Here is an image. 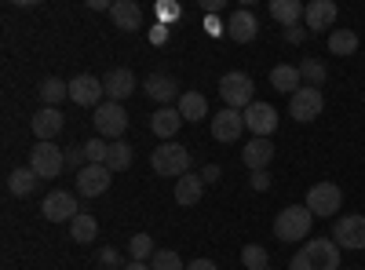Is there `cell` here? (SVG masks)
Returning a JSON list of instances; mask_svg holds the SVG:
<instances>
[{"instance_id":"6da1fadb","label":"cell","mask_w":365,"mask_h":270,"mask_svg":"<svg viewBox=\"0 0 365 270\" xmlns=\"http://www.w3.org/2000/svg\"><path fill=\"white\" fill-rule=\"evenodd\" d=\"M311 223H314V216L307 204H285L278 219H274V237L278 242H303L311 234Z\"/></svg>"},{"instance_id":"7a4b0ae2","label":"cell","mask_w":365,"mask_h":270,"mask_svg":"<svg viewBox=\"0 0 365 270\" xmlns=\"http://www.w3.org/2000/svg\"><path fill=\"white\" fill-rule=\"evenodd\" d=\"M150 168H154L158 175H175V179H182L190 172V150L182 146V142H161V146H154V154H150Z\"/></svg>"},{"instance_id":"3957f363","label":"cell","mask_w":365,"mask_h":270,"mask_svg":"<svg viewBox=\"0 0 365 270\" xmlns=\"http://www.w3.org/2000/svg\"><path fill=\"white\" fill-rule=\"evenodd\" d=\"M220 95H223V106H230V110H249L256 103V84L249 73L230 70L220 77Z\"/></svg>"},{"instance_id":"277c9868","label":"cell","mask_w":365,"mask_h":270,"mask_svg":"<svg viewBox=\"0 0 365 270\" xmlns=\"http://www.w3.org/2000/svg\"><path fill=\"white\" fill-rule=\"evenodd\" d=\"M91 125H96L99 139L117 142V139H125V132H128V110L120 106V103H110V99H106V103L96 110V117H91Z\"/></svg>"},{"instance_id":"5b68a950","label":"cell","mask_w":365,"mask_h":270,"mask_svg":"<svg viewBox=\"0 0 365 270\" xmlns=\"http://www.w3.org/2000/svg\"><path fill=\"white\" fill-rule=\"evenodd\" d=\"M311 208V216L314 219H329V216H336L340 212V204H344V190L336 183H314L307 190V201H303Z\"/></svg>"},{"instance_id":"8992f818","label":"cell","mask_w":365,"mask_h":270,"mask_svg":"<svg viewBox=\"0 0 365 270\" xmlns=\"http://www.w3.org/2000/svg\"><path fill=\"white\" fill-rule=\"evenodd\" d=\"M325 110V95H322V88H311V84H303L296 95H289V117L299 125H307L314 121V117H322Z\"/></svg>"},{"instance_id":"52a82bcc","label":"cell","mask_w":365,"mask_h":270,"mask_svg":"<svg viewBox=\"0 0 365 270\" xmlns=\"http://www.w3.org/2000/svg\"><path fill=\"white\" fill-rule=\"evenodd\" d=\"M29 168H34L41 179H55L66 168V154L55 142H37L34 150H29Z\"/></svg>"},{"instance_id":"ba28073f","label":"cell","mask_w":365,"mask_h":270,"mask_svg":"<svg viewBox=\"0 0 365 270\" xmlns=\"http://www.w3.org/2000/svg\"><path fill=\"white\" fill-rule=\"evenodd\" d=\"M41 212L48 223H73L81 216V208H77V197L70 190H51L41 204Z\"/></svg>"},{"instance_id":"9c48e42d","label":"cell","mask_w":365,"mask_h":270,"mask_svg":"<svg viewBox=\"0 0 365 270\" xmlns=\"http://www.w3.org/2000/svg\"><path fill=\"white\" fill-rule=\"evenodd\" d=\"M70 99H73L77 106L99 110V106H103V99H106V88H103V81H99V77H91V73H77V77L70 81Z\"/></svg>"},{"instance_id":"30bf717a","label":"cell","mask_w":365,"mask_h":270,"mask_svg":"<svg viewBox=\"0 0 365 270\" xmlns=\"http://www.w3.org/2000/svg\"><path fill=\"white\" fill-rule=\"evenodd\" d=\"M245 113V128L256 135V139H270L274 132H278V110H274L270 103H252L249 110H241Z\"/></svg>"},{"instance_id":"8fae6325","label":"cell","mask_w":365,"mask_h":270,"mask_svg":"<svg viewBox=\"0 0 365 270\" xmlns=\"http://www.w3.org/2000/svg\"><path fill=\"white\" fill-rule=\"evenodd\" d=\"M303 256H307L311 270H340V245L332 237H314V242L303 245Z\"/></svg>"},{"instance_id":"7c38bea8","label":"cell","mask_w":365,"mask_h":270,"mask_svg":"<svg viewBox=\"0 0 365 270\" xmlns=\"http://www.w3.org/2000/svg\"><path fill=\"white\" fill-rule=\"evenodd\" d=\"M332 242L347 252H361L365 249V216H344L332 227Z\"/></svg>"},{"instance_id":"4fadbf2b","label":"cell","mask_w":365,"mask_h":270,"mask_svg":"<svg viewBox=\"0 0 365 270\" xmlns=\"http://www.w3.org/2000/svg\"><path fill=\"white\" fill-rule=\"evenodd\" d=\"M110 183H113V172H110L106 165H84V168L77 172V190H81V197H99V194L110 190Z\"/></svg>"},{"instance_id":"5bb4252c","label":"cell","mask_w":365,"mask_h":270,"mask_svg":"<svg viewBox=\"0 0 365 270\" xmlns=\"http://www.w3.org/2000/svg\"><path fill=\"white\" fill-rule=\"evenodd\" d=\"M241 132H245V113L223 106L220 113H212V139L216 142H234Z\"/></svg>"},{"instance_id":"9a60e30c","label":"cell","mask_w":365,"mask_h":270,"mask_svg":"<svg viewBox=\"0 0 365 270\" xmlns=\"http://www.w3.org/2000/svg\"><path fill=\"white\" fill-rule=\"evenodd\" d=\"M63 125H66V117L58 113L55 106H41V110L34 113V121H29V128H34V135H37L41 142H55V135L63 132Z\"/></svg>"},{"instance_id":"2e32d148","label":"cell","mask_w":365,"mask_h":270,"mask_svg":"<svg viewBox=\"0 0 365 270\" xmlns=\"http://www.w3.org/2000/svg\"><path fill=\"white\" fill-rule=\"evenodd\" d=\"M256 33H259V22H256V15L249 8H237L227 19V37L234 44H249V41H256Z\"/></svg>"},{"instance_id":"e0dca14e","label":"cell","mask_w":365,"mask_h":270,"mask_svg":"<svg viewBox=\"0 0 365 270\" xmlns=\"http://www.w3.org/2000/svg\"><path fill=\"white\" fill-rule=\"evenodd\" d=\"M143 92L154 99V103H161V106H172V99L179 103V84H175V77H168V73H150V77L143 81Z\"/></svg>"},{"instance_id":"ac0fdd59","label":"cell","mask_w":365,"mask_h":270,"mask_svg":"<svg viewBox=\"0 0 365 270\" xmlns=\"http://www.w3.org/2000/svg\"><path fill=\"white\" fill-rule=\"evenodd\" d=\"M103 88H106V99L110 103H125L132 92H135V73L132 70H110L106 77H103Z\"/></svg>"},{"instance_id":"d6986e66","label":"cell","mask_w":365,"mask_h":270,"mask_svg":"<svg viewBox=\"0 0 365 270\" xmlns=\"http://www.w3.org/2000/svg\"><path fill=\"white\" fill-rule=\"evenodd\" d=\"M270 157H274V142L270 139H256L252 135L245 146H241V161H245L249 172H267Z\"/></svg>"},{"instance_id":"ffe728a7","label":"cell","mask_w":365,"mask_h":270,"mask_svg":"<svg viewBox=\"0 0 365 270\" xmlns=\"http://www.w3.org/2000/svg\"><path fill=\"white\" fill-rule=\"evenodd\" d=\"M336 15H340V8L332 4V0H311L307 4V11H303V22H307V29H329L332 22H336Z\"/></svg>"},{"instance_id":"44dd1931","label":"cell","mask_w":365,"mask_h":270,"mask_svg":"<svg viewBox=\"0 0 365 270\" xmlns=\"http://www.w3.org/2000/svg\"><path fill=\"white\" fill-rule=\"evenodd\" d=\"M179 128H182V117H179L175 106H161L154 117H150V132H154L158 139H165V142H172Z\"/></svg>"},{"instance_id":"7402d4cb","label":"cell","mask_w":365,"mask_h":270,"mask_svg":"<svg viewBox=\"0 0 365 270\" xmlns=\"http://www.w3.org/2000/svg\"><path fill=\"white\" fill-rule=\"evenodd\" d=\"M110 19L117 29H125V33H135V29H143V11L135 0H117V4L110 8Z\"/></svg>"},{"instance_id":"603a6c76","label":"cell","mask_w":365,"mask_h":270,"mask_svg":"<svg viewBox=\"0 0 365 270\" xmlns=\"http://www.w3.org/2000/svg\"><path fill=\"white\" fill-rule=\"evenodd\" d=\"M270 88H274V92H289V95H296L299 92V88H303V77H299V66H274L270 70Z\"/></svg>"},{"instance_id":"cb8c5ba5","label":"cell","mask_w":365,"mask_h":270,"mask_svg":"<svg viewBox=\"0 0 365 270\" xmlns=\"http://www.w3.org/2000/svg\"><path fill=\"white\" fill-rule=\"evenodd\" d=\"M201 194H205V183H201V175H182V179H175V204H182V208H194L197 201H201Z\"/></svg>"},{"instance_id":"d4e9b609","label":"cell","mask_w":365,"mask_h":270,"mask_svg":"<svg viewBox=\"0 0 365 270\" xmlns=\"http://www.w3.org/2000/svg\"><path fill=\"white\" fill-rule=\"evenodd\" d=\"M175 110H179L182 121H194V125L208 117V103H205V95H201V92H182V95H179V103H175Z\"/></svg>"},{"instance_id":"484cf974","label":"cell","mask_w":365,"mask_h":270,"mask_svg":"<svg viewBox=\"0 0 365 270\" xmlns=\"http://www.w3.org/2000/svg\"><path fill=\"white\" fill-rule=\"evenodd\" d=\"M303 11H307V4H299V0H270V15L278 19L285 29L289 26H299Z\"/></svg>"},{"instance_id":"4316f807","label":"cell","mask_w":365,"mask_h":270,"mask_svg":"<svg viewBox=\"0 0 365 270\" xmlns=\"http://www.w3.org/2000/svg\"><path fill=\"white\" fill-rule=\"evenodd\" d=\"M37 183H41V175L34 172V168H15L11 175H8V190L15 194V197H29L37 190Z\"/></svg>"},{"instance_id":"83f0119b","label":"cell","mask_w":365,"mask_h":270,"mask_svg":"<svg viewBox=\"0 0 365 270\" xmlns=\"http://www.w3.org/2000/svg\"><path fill=\"white\" fill-rule=\"evenodd\" d=\"M70 237L77 245H91L99 237V219L96 216H88V212H81L73 223H70Z\"/></svg>"},{"instance_id":"f1b7e54d","label":"cell","mask_w":365,"mask_h":270,"mask_svg":"<svg viewBox=\"0 0 365 270\" xmlns=\"http://www.w3.org/2000/svg\"><path fill=\"white\" fill-rule=\"evenodd\" d=\"M132 142H125V139H117V142H110V154H106V168L110 172H128L132 168Z\"/></svg>"},{"instance_id":"f546056e","label":"cell","mask_w":365,"mask_h":270,"mask_svg":"<svg viewBox=\"0 0 365 270\" xmlns=\"http://www.w3.org/2000/svg\"><path fill=\"white\" fill-rule=\"evenodd\" d=\"M329 51L332 55H354L358 51V33H354V29H332V33H329Z\"/></svg>"},{"instance_id":"4dcf8cb0","label":"cell","mask_w":365,"mask_h":270,"mask_svg":"<svg viewBox=\"0 0 365 270\" xmlns=\"http://www.w3.org/2000/svg\"><path fill=\"white\" fill-rule=\"evenodd\" d=\"M41 99H44V106H55V110H58V103L70 99V84L58 81V77H48V81L41 84Z\"/></svg>"},{"instance_id":"1f68e13d","label":"cell","mask_w":365,"mask_h":270,"mask_svg":"<svg viewBox=\"0 0 365 270\" xmlns=\"http://www.w3.org/2000/svg\"><path fill=\"white\" fill-rule=\"evenodd\" d=\"M128 252H132V259L135 263H150V259H154V237H150V234H132V242H128Z\"/></svg>"},{"instance_id":"d6a6232c","label":"cell","mask_w":365,"mask_h":270,"mask_svg":"<svg viewBox=\"0 0 365 270\" xmlns=\"http://www.w3.org/2000/svg\"><path fill=\"white\" fill-rule=\"evenodd\" d=\"M299 77L307 81L311 88H322L329 70H325V63H318V58H303V63H299Z\"/></svg>"},{"instance_id":"836d02e7","label":"cell","mask_w":365,"mask_h":270,"mask_svg":"<svg viewBox=\"0 0 365 270\" xmlns=\"http://www.w3.org/2000/svg\"><path fill=\"white\" fill-rule=\"evenodd\" d=\"M267 263H270V256H267L263 245H245L241 249V266L245 270H267Z\"/></svg>"},{"instance_id":"e575fe53","label":"cell","mask_w":365,"mask_h":270,"mask_svg":"<svg viewBox=\"0 0 365 270\" xmlns=\"http://www.w3.org/2000/svg\"><path fill=\"white\" fill-rule=\"evenodd\" d=\"M150 270H187V263H182L179 252H172V249H158L154 259H150Z\"/></svg>"},{"instance_id":"d590c367","label":"cell","mask_w":365,"mask_h":270,"mask_svg":"<svg viewBox=\"0 0 365 270\" xmlns=\"http://www.w3.org/2000/svg\"><path fill=\"white\" fill-rule=\"evenodd\" d=\"M106 154H110V142L106 139H88L84 142V161L88 165H106Z\"/></svg>"},{"instance_id":"8d00e7d4","label":"cell","mask_w":365,"mask_h":270,"mask_svg":"<svg viewBox=\"0 0 365 270\" xmlns=\"http://www.w3.org/2000/svg\"><path fill=\"white\" fill-rule=\"evenodd\" d=\"M99 266L103 270H120V252L117 249H103L99 252Z\"/></svg>"},{"instance_id":"74e56055","label":"cell","mask_w":365,"mask_h":270,"mask_svg":"<svg viewBox=\"0 0 365 270\" xmlns=\"http://www.w3.org/2000/svg\"><path fill=\"white\" fill-rule=\"evenodd\" d=\"M197 175H201V183H205V187H212V183H220L223 168H220V165H205V168H201Z\"/></svg>"},{"instance_id":"f35d334b","label":"cell","mask_w":365,"mask_h":270,"mask_svg":"<svg viewBox=\"0 0 365 270\" xmlns=\"http://www.w3.org/2000/svg\"><path fill=\"white\" fill-rule=\"evenodd\" d=\"M66 165H70V168H77V172L88 165V161H84V146H73V150H66Z\"/></svg>"},{"instance_id":"ab89813d","label":"cell","mask_w":365,"mask_h":270,"mask_svg":"<svg viewBox=\"0 0 365 270\" xmlns=\"http://www.w3.org/2000/svg\"><path fill=\"white\" fill-rule=\"evenodd\" d=\"M303 37H307V26H289L285 29V41L289 44H303Z\"/></svg>"},{"instance_id":"60d3db41","label":"cell","mask_w":365,"mask_h":270,"mask_svg":"<svg viewBox=\"0 0 365 270\" xmlns=\"http://www.w3.org/2000/svg\"><path fill=\"white\" fill-rule=\"evenodd\" d=\"M249 183H252V190H259V194H263V190H270V175H267V172H252Z\"/></svg>"},{"instance_id":"b9f144b4","label":"cell","mask_w":365,"mask_h":270,"mask_svg":"<svg viewBox=\"0 0 365 270\" xmlns=\"http://www.w3.org/2000/svg\"><path fill=\"white\" fill-rule=\"evenodd\" d=\"M289 270H311V263H307V256H303V249L289 259Z\"/></svg>"},{"instance_id":"7bdbcfd3","label":"cell","mask_w":365,"mask_h":270,"mask_svg":"<svg viewBox=\"0 0 365 270\" xmlns=\"http://www.w3.org/2000/svg\"><path fill=\"white\" fill-rule=\"evenodd\" d=\"M187 270H220L212 259H194V263H187Z\"/></svg>"},{"instance_id":"ee69618b","label":"cell","mask_w":365,"mask_h":270,"mask_svg":"<svg viewBox=\"0 0 365 270\" xmlns=\"http://www.w3.org/2000/svg\"><path fill=\"white\" fill-rule=\"evenodd\" d=\"M125 270H150V263H135V259H132V263H128Z\"/></svg>"},{"instance_id":"f6af8a7d","label":"cell","mask_w":365,"mask_h":270,"mask_svg":"<svg viewBox=\"0 0 365 270\" xmlns=\"http://www.w3.org/2000/svg\"><path fill=\"white\" fill-rule=\"evenodd\" d=\"M267 270H278V266H267Z\"/></svg>"}]
</instances>
